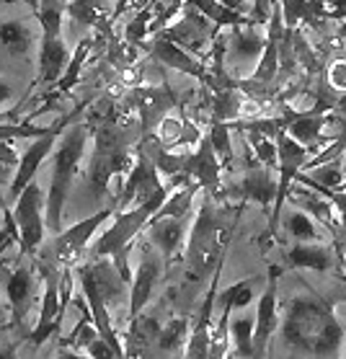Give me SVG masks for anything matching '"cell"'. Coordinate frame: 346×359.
I'll return each instance as SVG.
<instances>
[{
    "label": "cell",
    "mask_w": 346,
    "mask_h": 359,
    "mask_svg": "<svg viewBox=\"0 0 346 359\" xmlns=\"http://www.w3.org/2000/svg\"><path fill=\"white\" fill-rule=\"evenodd\" d=\"M315 194H321V196H326L331 204H333V210H336V215H338V225H341V236L346 238V194L344 191H315Z\"/></svg>",
    "instance_id": "cell-41"
},
{
    "label": "cell",
    "mask_w": 346,
    "mask_h": 359,
    "mask_svg": "<svg viewBox=\"0 0 346 359\" xmlns=\"http://www.w3.org/2000/svg\"><path fill=\"white\" fill-rule=\"evenodd\" d=\"M184 176L191 184H197L199 189H205L207 196L220 199V191H223V165H220V161L214 156L207 135H202V140L197 142V150H191L189 158H186Z\"/></svg>",
    "instance_id": "cell-16"
},
{
    "label": "cell",
    "mask_w": 346,
    "mask_h": 359,
    "mask_svg": "<svg viewBox=\"0 0 346 359\" xmlns=\"http://www.w3.org/2000/svg\"><path fill=\"white\" fill-rule=\"evenodd\" d=\"M163 274V259L153 245H142L140 266L132 277V290H130V320L140 318L142 311L153 300V292L158 287V279Z\"/></svg>",
    "instance_id": "cell-18"
},
{
    "label": "cell",
    "mask_w": 346,
    "mask_h": 359,
    "mask_svg": "<svg viewBox=\"0 0 346 359\" xmlns=\"http://www.w3.org/2000/svg\"><path fill=\"white\" fill-rule=\"evenodd\" d=\"M220 34V29L212 24V21H207L199 11H194L191 6L184 3V13L181 18L176 21V24H168L160 32V36H165L168 41H173L176 47L186 49V52H205L212 39Z\"/></svg>",
    "instance_id": "cell-14"
},
{
    "label": "cell",
    "mask_w": 346,
    "mask_h": 359,
    "mask_svg": "<svg viewBox=\"0 0 346 359\" xmlns=\"http://www.w3.org/2000/svg\"><path fill=\"white\" fill-rule=\"evenodd\" d=\"M333 122V111H318V109H310V111H303L297 114L292 111L287 119V127H284V135L292 137L297 145H303L305 150H315L318 145H323V130L326 124Z\"/></svg>",
    "instance_id": "cell-22"
},
{
    "label": "cell",
    "mask_w": 346,
    "mask_h": 359,
    "mask_svg": "<svg viewBox=\"0 0 346 359\" xmlns=\"http://www.w3.org/2000/svg\"><path fill=\"white\" fill-rule=\"evenodd\" d=\"M39 269L44 274V294H41V311L36 326L26 336L29 346H41L44 341H50L52 336H57L60 326H62V316H65V308L60 305V271L62 269H55L47 264H39Z\"/></svg>",
    "instance_id": "cell-13"
},
{
    "label": "cell",
    "mask_w": 346,
    "mask_h": 359,
    "mask_svg": "<svg viewBox=\"0 0 346 359\" xmlns=\"http://www.w3.org/2000/svg\"><path fill=\"white\" fill-rule=\"evenodd\" d=\"M230 127L228 124H220V122H209V132H207V140H209V145H212L214 156L220 161L223 168H233L235 163V156H233V140H230Z\"/></svg>",
    "instance_id": "cell-34"
},
{
    "label": "cell",
    "mask_w": 346,
    "mask_h": 359,
    "mask_svg": "<svg viewBox=\"0 0 346 359\" xmlns=\"http://www.w3.org/2000/svg\"><path fill=\"white\" fill-rule=\"evenodd\" d=\"M67 0H39L36 21L41 24V44H39V73L36 83L55 86L70 60V49L62 36V18H65Z\"/></svg>",
    "instance_id": "cell-6"
},
{
    "label": "cell",
    "mask_w": 346,
    "mask_h": 359,
    "mask_svg": "<svg viewBox=\"0 0 346 359\" xmlns=\"http://www.w3.org/2000/svg\"><path fill=\"white\" fill-rule=\"evenodd\" d=\"M134 107L140 111V135H153L171 109L179 107V96L173 93L168 81L163 86H142L134 88Z\"/></svg>",
    "instance_id": "cell-17"
},
{
    "label": "cell",
    "mask_w": 346,
    "mask_h": 359,
    "mask_svg": "<svg viewBox=\"0 0 346 359\" xmlns=\"http://www.w3.org/2000/svg\"><path fill=\"white\" fill-rule=\"evenodd\" d=\"M256 287H258V277H248V279H243V282H235V285L228 287V290H217L214 305L230 308V311L248 308V305L256 300Z\"/></svg>",
    "instance_id": "cell-31"
},
{
    "label": "cell",
    "mask_w": 346,
    "mask_h": 359,
    "mask_svg": "<svg viewBox=\"0 0 346 359\" xmlns=\"http://www.w3.org/2000/svg\"><path fill=\"white\" fill-rule=\"evenodd\" d=\"M11 326V320H8V316H6V311H3V308H0V336L6 334V328Z\"/></svg>",
    "instance_id": "cell-49"
},
{
    "label": "cell",
    "mask_w": 346,
    "mask_h": 359,
    "mask_svg": "<svg viewBox=\"0 0 346 359\" xmlns=\"http://www.w3.org/2000/svg\"><path fill=\"white\" fill-rule=\"evenodd\" d=\"M91 49H93V36H83V39L78 41V47L70 52V60H67L65 70L60 75V81L55 83V93H57V96H65V93H70V90L78 86L83 65H85V60L91 55Z\"/></svg>",
    "instance_id": "cell-29"
},
{
    "label": "cell",
    "mask_w": 346,
    "mask_h": 359,
    "mask_svg": "<svg viewBox=\"0 0 346 359\" xmlns=\"http://www.w3.org/2000/svg\"><path fill=\"white\" fill-rule=\"evenodd\" d=\"M240 210L243 204L238 202H217L207 194L202 196L186 243V277L191 282L212 277L223 266L228 243L238 228Z\"/></svg>",
    "instance_id": "cell-2"
},
{
    "label": "cell",
    "mask_w": 346,
    "mask_h": 359,
    "mask_svg": "<svg viewBox=\"0 0 346 359\" xmlns=\"http://www.w3.org/2000/svg\"><path fill=\"white\" fill-rule=\"evenodd\" d=\"M284 274V266L272 264L269 266V277L261 297H258V308L254 316V357L251 359H266V349L272 336L279 328V277Z\"/></svg>",
    "instance_id": "cell-12"
},
{
    "label": "cell",
    "mask_w": 346,
    "mask_h": 359,
    "mask_svg": "<svg viewBox=\"0 0 346 359\" xmlns=\"http://www.w3.org/2000/svg\"><path fill=\"white\" fill-rule=\"evenodd\" d=\"M165 189L168 187L160 181V173L155 171L153 161L137 147L132 165H130V171H127V181H124L122 191L111 199L114 215L127 212V210H132L137 204L148 202V199H153V196H158V194H163Z\"/></svg>",
    "instance_id": "cell-11"
},
{
    "label": "cell",
    "mask_w": 346,
    "mask_h": 359,
    "mask_svg": "<svg viewBox=\"0 0 346 359\" xmlns=\"http://www.w3.org/2000/svg\"><path fill=\"white\" fill-rule=\"evenodd\" d=\"M153 13H155V0H153V3H148V6H145V8H142L140 13H137L130 24H127V29H124V39L130 41V44H140V41L148 36Z\"/></svg>",
    "instance_id": "cell-39"
},
{
    "label": "cell",
    "mask_w": 346,
    "mask_h": 359,
    "mask_svg": "<svg viewBox=\"0 0 346 359\" xmlns=\"http://www.w3.org/2000/svg\"><path fill=\"white\" fill-rule=\"evenodd\" d=\"M0 163L3 165H18V153L11 147V142H0Z\"/></svg>",
    "instance_id": "cell-44"
},
{
    "label": "cell",
    "mask_w": 346,
    "mask_h": 359,
    "mask_svg": "<svg viewBox=\"0 0 346 359\" xmlns=\"http://www.w3.org/2000/svg\"><path fill=\"white\" fill-rule=\"evenodd\" d=\"M150 55H153V60H155L158 65L168 67V70H179V73L191 75V78L207 83L205 62L197 60L194 55H189L186 49L176 47L173 41H168L165 36H160V34H155L153 41H150Z\"/></svg>",
    "instance_id": "cell-21"
},
{
    "label": "cell",
    "mask_w": 346,
    "mask_h": 359,
    "mask_svg": "<svg viewBox=\"0 0 346 359\" xmlns=\"http://www.w3.org/2000/svg\"><path fill=\"white\" fill-rule=\"evenodd\" d=\"M57 359H88V357H85V354H81V351H75V349L60 346V349H57Z\"/></svg>",
    "instance_id": "cell-48"
},
{
    "label": "cell",
    "mask_w": 346,
    "mask_h": 359,
    "mask_svg": "<svg viewBox=\"0 0 346 359\" xmlns=\"http://www.w3.org/2000/svg\"><path fill=\"white\" fill-rule=\"evenodd\" d=\"M6 297L11 308V326L26 328V316L34 297V269L29 264H18L16 269H11L6 279Z\"/></svg>",
    "instance_id": "cell-19"
},
{
    "label": "cell",
    "mask_w": 346,
    "mask_h": 359,
    "mask_svg": "<svg viewBox=\"0 0 346 359\" xmlns=\"http://www.w3.org/2000/svg\"><path fill=\"white\" fill-rule=\"evenodd\" d=\"M41 204H44V191L36 181H32L29 187L18 194L16 204H13V222L18 228V236H21V243L18 248L26 253V256H36L39 245L47 241V222H44V212H41Z\"/></svg>",
    "instance_id": "cell-10"
},
{
    "label": "cell",
    "mask_w": 346,
    "mask_h": 359,
    "mask_svg": "<svg viewBox=\"0 0 346 359\" xmlns=\"http://www.w3.org/2000/svg\"><path fill=\"white\" fill-rule=\"evenodd\" d=\"M130 3H132V0H116V6H114V11H111V13H109V26L114 24L116 18L122 16L124 11H127V6H130Z\"/></svg>",
    "instance_id": "cell-47"
},
{
    "label": "cell",
    "mask_w": 346,
    "mask_h": 359,
    "mask_svg": "<svg viewBox=\"0 0 346 359\" xmlns=\"http://www.w3.org/2000/svg\"><path fill=\"white\" fill-rule=\"evenodd\" d=\"M338 256L331 245L323 243H295L284 251V269H313V271H331L336 269Z\"/></svg>",
    "instance_id": "cell-24"
},
{
    "label": "cell",
    "mask_w": 346,
    "mask_h": 359,
    "mask_svg": "<svg viewBox=\"0 0 346 359\" xmlns=\"http://www.w3.org/2000/svg\"><path fill=\"white\" fill-rule=\"evenodd\" d=\"M88 124L75 119L62 137L57 140V145L52 150V179H50V191H47V202H44V222L52 236L62 230V215H65V204L73 189L75 173L83 161L85 145H88Z\"/></svg>",
    "instance_id": "cell-3"
},
{
    "label": "cell",
    "mask_w": 346,
    "mask_h": 359,
    "mask_svg": "<svg viewBox=\"0 0 346 359\" xmlns=\"http://www.w3.org/2000/svg\"><path fill=\"white\" fill-rule=\"evenodd\" d=\"M274 194H277V179H274V171L264 168V165L254 163L243 173V179L238 184L220 191V199L217 202H256L261 204L264 210H269L274 204Z\"/></svg>",
    "instance_id": "cell-15"
},
{
    "label": "cell",
    "mask_w": 346,
    "mask_h": 359,
    "mask_svg": "<svg viewBox=\"0 0 346 359\" xmlns=\"http://www.w3.org/2000/svg\"><path fill=\"white\" fill-rule=\"evenodd\" d=\"M228 336L235 346V359L254 357V318H235L228 323Z\"/></svg>",
    "instance_id": "cell-33"
},
{
    "label": "cell",
    "mask_w": 346,
    "mask_h": 359,
    "mask_svg": "<svg viewBox=\"0 0 346 359\" xmlns=\"http://www.w3.org/2000/svg\"><path fill=\"white\" fill-rule=\"evenodd\" d=\"M114 215V207L109 204L99 212H93L91 217H83L81 222L70 225L67 230H60L50 241H44L39 245V264H47V266H55V269H65V266H73L83 253L88 251L93 236L99 233V228Z\"/></svg>",
    "instance_id": "cell-7"
},
{
    "label": "cell",
    "mask_w": 346,
    "mask_h": 359,
    "mask_svg": "<svg viewBox=\"0 0 346 359\" xmlns=\"http://www.w3.org/2000/svg\"><path fill=\"white\" fill-rule=\"evenodd\" d=\"M248 98L240 93L238 88H220L212 90V104H209V122H220V124H230L238 122L240 114H243V107H246Z\"/></svg>",
    "instance_id": "cell-28"
},
{
    "label": "cell",
    "mask_w": 346,
    "mask_h": 359,
    "mask_svg": "<svg viewBox=\"0 0 346 359\" xmlns=\"http://www.w3.org/2000/svg\"><path fill=\"white\" fill-rule=\"evenodd\" d=\"M230 313H233L230 308H223L217 326L212 328V336H209V359H225V351H228V344H230V336H228Z\"/></svg>",
    "instance_id": "cell-38"
},
{
    "label": "cell",
    "mask_w": 346,
    "mask_h": 359,
    "mask_svg": "<svg viewBox=\"0 0 346 359\" xmlns=\"http://www.w3.org/2000/svg\"><path fill=\"white\" fill-rule=\"evenodd\" d=\"M326 81L333 90H336L338 96H344L346 93V60H333L326 70Z\"/></svg>",
    "instance_id": "cell-40"
},
{
    "label": "cell",
    "mask_w": 346,
    "mask_h": 359,
    "mask_svg": "<svg viewBox=\"0 0 346 359\" xmlns=\"http://www.w3.org/2000/svg\"><path fill=\"white\" fill-rule=\"evenodd\" d=\"M274 142H277V194H274L272 215H269V230H266L269 241H277V228H279L282 210H284L289 189L295 184V176L305 168L307 158H310V150L297 145L295 140L287 137L284 132H279Z\"/></svg>",
    "instance_id": "cell-9"
},
{
    "label": "cell",
    "mask_w": 346,
    "mask_h": 359,
    "mask_svg": "<svg viewBox=\"0 0 346 359\" xmlns=\"http://www.w3.org/2000/svg\"><path fill=\"white\" fill-rule=\"evenodd\" d=\"M284 230H287V236L295 238V243H318L321 241V230L313 222V217H307L300 210H295L284 220Z\"/></svg>",
    "instance_id": "cell-36"
},
{
    "label": "cell",
    "mask_w": 346,
    "mask_h": 359,
    "mask_svg": "<svg viewBox=\"0 0 346 359\" xmlns=\"http://www.w3.org/2000/svg\"><path fill=\"white\" fill-rule=\"evenodd\" d=\"M65 13L75 24H83L88 29L109 32V0H67Z\"/></svg>",
    "instance_id": "cell-27"
},
{
    "label": "cell",
    "mask_w": 346,
    "mask_h": 359,
    "mask_svg": "<svg viewBox=\"0 0 346 359\" xmlns=\"http://www.w3.org/2000/svg\"><path fill=\"white\" fill-rule=\"evenodd\" d=\"M246 142H248V147H251V156L256 158V163L269 168V171H277V142H274L272 137L248 132Z\"/></svg>",
    "instance_id": "cell-37"
},
{
    "label": "cell",
    "mask_w": 346,
    "mask_h": 359,
    "mask_svg": "<svg viewBox=\"0 0 346 359\" xmlns=\"http://www.w3.org/2000/svg\"><path fill=\"white\" fill-rule=\"evenodd\" d=\"M303 292L292 294L279 313L282 351L287 359H344L346 328L336 318V297L297 277Z\"/></svg>",
    "instance_id": "cell-1"
},
{
    "label": "cell",
    "mask_w": 346,
    "mask_h": 359,
    "mask_svg": "<svg viewBox=\"0 0 346 359\" xmlns=\"http://www.w3.org/2000/svg\"><path fill=\"white\" fill-rule=\"evenodd\" d=\"M0 44L8 49L13 57H26L32 52L34 34L24 21H3L0 24Z\"/></svg>",
    "instance_id": "cell-30"
},
{
    "label": "cell",
    "mask_w": 346,
    "mask_h": 359,
    "mask_svg": "<svg viewBox=\"0 0 346 359\" xmlns=\"http://www.w3.org/2000/svg\"><path fill=\"white\" fill-rule=\"evenodd\" d=\"M287 199L295 204V210L300 212H305L307 217H315V220L321 222L323 228L331 230V233H336V241H338V225H336V210H333V204L326 199V196L315 194L313 189L303 187V184H297L295 189H289Z\"/></svg>",
    "instance_id": "cell-25"
},
{
    "label": "cell",
    "mask_w": 346,
    "mask_h": 359,
    "mask_svg": "<svg viewBox=\"0 0 346 359\" xmlns=\"http://www.w3.org/2000/svg\"><path fill=\"white\" fill-rule=\"evenodd\" d=\"M258 26H235L230 36H225V62H258L266 47V34L256 32Z\"/></svg>",
    "instance_id": "cell-23"
},
{
    "label": "cell",
    "mask_w": 346,
    "mask_h": 359,
    "mask_svg": "<svg viewBox=\"0 0 346 359\" xmlns=\"http://www.w3.org/2000/svg\"><path fill=\"white\" fill-rule=\"evenodd\" d=\"M191 323L189 318H171L165 326H160L155 336V344L160 351H176L181 349V344L189 339Z\"/></svg>",
    "instance_id": "cell-35"
},
{
    "label": "cell",
    "mask_w": 346,
    "mask_h": 359,
    "mask_svg": "<svg viewBox=\"0 0 346 359\" xmlns=\"http://www.w3.org/2000/svg\"><path fill=\"white\" fill-rule=\"evenodd\" d=\"M277 6H279L282 24L287 32L297 29L300 24L318 26L326 18L321 0H277Z\"/></svg>",
    "instance_id": "cell-26"
},
{
    "label": "cell",
    "mask_w": 346,
    "mask_h": 359,
    "mask_svg": "<svg viewBox=\"0 0 346 359\" xmlns=\"http://www.w3.org/2000/svg\"><path fill=\"white\" fill-rule=\"evenodd\" d=\"M83 109H85V104H78L70 114L55 119V122L47 127V132H44L41 137L32 140V145L26 147L24 156H18L16 173H13L11 187H8V199H11V202H16L18 194H21V191L32 184L34 176H36V171L41 168V163L50 158V153L55 150V145H57V140L62 137V132H65L67 127L75 122V119H81V116H83ZM8 199H6V204H8Z\"/></svg>",
    "instance_id": "cell-8"
},
{
    "label": "cell",
    "mask_w": 346,
    "mask_h": 359,
    "mask_svg": "<svg viewBox=\"0 0 346 359\" xmlns=\"http://www.w3.org/2000/svg\"><path fill=\"white\" fill-rule=\"evenodd\" d=\"M336 191H344V194H346V181H344V184H341V187L336 189Z\"/></svg>",
    "instance_id": "cell-51"
},
{
    "label": "cell",
    "mask_w": 346,
    "mask_h": 359,
    "mask_svg": "<svg viewBox=\"0 0 346 359\" xmlns=\"http://www.w3.org/2000/svg\"><path fill=\"white\" fill-rule=\"evenodd\" d=\"M338 266H341V269L346 271V253H344V256H341V262H338Z\"/></svg>",
    "instance_id": "cell-50"
},
{
    "label": "cell",
    "mask_w": 346,
    "mask_h": 359,
    "mask_svg": "<svg viewBox=\"0 0 346 359\" xmlns=\"http://www.w3.org/2000/svg\"><path fill=\"white\" fill-rule=\"evenodd\" d=\"M85 357L88 359H116V354L111 351V346H109L104 339H93L88 346H85Z\"/></svg>",
    "instance_id": "cell-42"
},
{
    "label": "cell",
    "mask_w": 346,
    "mask_h": 359,
    "mask_svg": "<svg viewBox=\"0 0 346 359\" xmlns=\"http://www.w3.org/2000/svg\"><path fill=\"white\" fill-rule=\"evenodd\" d=\"M47 132V127L34 124L32 119L13 122V111L0 114V142H13V140H36Z\"/></svg>",
    "instance_id": "cell-32"
},
{
    "label": "cell",
    "mask_w": 346,
    "mask_h": 359,
    "mask_svg": "<svg viewBox=\"0 0 346 359\" xmlns=\"http://www.w3.org/2000/svg\"><path fill=\"white\" fill-rule=\"evenodd\" d=\"M16 354H18V341H8V344L0 341V359H16Z\"/></svg>",
    "instance_id": "cell-46"
},
{
    "label": "cell",
    "mask_w": 346,
    "mask_h": 359,
    "mask_svg": "<svg viewBox=\"0 0 346 359\" xmlns=\"http://www.w3.org/2000/svg\"><path fill=\"white\" fill-rule=\"evenodd\" d=\"M88 130L96 132V150L91 156V165H88V187L96 199L109 194V181L116 173L130 171L132 165V137L111 119V114H99L93 111L88 116Z\"/></svg>",
    "instance_id": "cell-4"
},
{
    "label": "cell",
    "mask_w": 346,
    "mask_h": 359,
    "mask_svg": "<svg viewBox=\"0 0 346 359\" xmlns=\"http://www.w3.org/2000/svg\"><path fill=\"white\" fill-rule=\"evenodd\" d=\"M13 96H16L13 86H11L8 81H3V78H0V107H3V104H8V101H13Z\"/></svg>",
    "instance_id": "cell-45"
},
{
    "label": "cell",
    "mask_w": 346,
    "mask_h": 359,
    "mask_svg": "<svg viewBox=\"0 0 346 359\" xmlns=\"http://www.w3.org/2000/svg\"><path fill=\"white\" fill-rule=\"evenodd\" d=\"M191 217H153L148 222V238L150 245L160 253L165 264H171L179 251H181L184 241H186V225Z\"/></svg>",
    "instance_id": "cell-20"
},
{
    "label": "cell",
    "mask_w": 346,
    "mask_h": 359,
    "mask_svg": "<svg viewBox=\"0 0 346 359\" xmlns=\"http://www.w3.org/2000/svg\"><path fill=\"white\" fill-rule=\"evenodd\" d=\"M323 11H326V18H333V21H346V0H321Z\"/></svg>",
    "instance_id": "cell-43"
},
{
    "label": "cell",
    "mask_w": 346,
    "mask_h": 359,
    "mask_svg": "<svg viewBox=\"0 0 346 359\" xmlns=\"http://www.w3.org/2000/svg\"><path fill=\"white\" fill-rule=\"evenodd\" d=\"M171 189H165L163 194L153 196L148 202L137 204L127 212H116L114 222L109 225L99 238L96 243L91 245V259H114V266L119 271V277L124 282H130V266H127V251L137 236H140L142 228H148V222L153 220V215L160 210V204L168 199Z\"/></svg>",
    "instance_id": "cell-5"
}]
</instances>
